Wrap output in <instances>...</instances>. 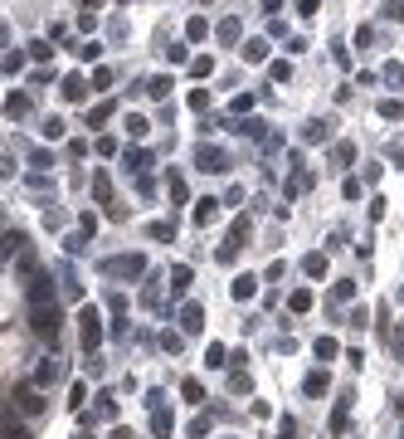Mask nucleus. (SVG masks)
Segmentation results:
<instances>
[{
	"label": "nucleus",
	"mask_w": 404,
	"mask_h": 439,
	"mask_svg": "<svg viewBox=\"0 0 404 439\" xmlns=\"http://www.w3.org/2000/svg\"><path fill=\"white\" fill-rule=\"evenodd\" d=\"M78 323H83V346H88V351H98V342H102V318L93 313V308H83V318H78Z\"/></svg>",
	"instance_id": "nucleus-1"
},
{
	"label": "nucleus",
	"mask_w": 404,
	"mask_h": 439,
	"mask_svg": "<svg viewBox=\"0 0 404 439\" xmlns=\"http://www.w3.org/2000/svg\"><path fill=\"white\" fill-rule=\"evenodd\" d=\"M141 269H146V259H141V254H122V259H112V264H107V273H122V278H137Z\"/></svg>",
	"instance_id": "nucleus-2"
},
{
	"label": "nucleus",
	"mask_w": 404,
	"mask_h": 439,
	"mask_svg": "<svg viewBox=\"0 0 404 439\" xmlns=\"http://www.w3.org/2000/svg\"><path fill=\"white\" fill-rule=\"evenodd\" d=\"M34 332L39 337H54L59 332V308H34Z\"/></svg>",
	"instance_id": "nucleus-3"
},
{
	"label": "nucleus",
	"mask_w": 404,
	"mask_h": 439,
	"mask_svg": "<svg viewBox=\"0 0 404 439\" xmlns=\"http://www.w3.org/2000/svg\"><path fill=\"white\" fill-rule=\"evenodd\" d=\"M29 298H34V308H49V298H54V288H49V278L39 273L34 283H29Z\"/></svg>",
	"instance_id": "nucleus-4"
},
{
	"label": "nucleus",
	"mask_w": 404,
	"mask_h": 439,
	"mask_svg": "<svg viewBox=\"0 0 404 439\" xmlns=\"http://www.w3.org/2000/svg\"><path fill=\"white\" fill-rule=\"evenodd\" d=\"M253 293H258V278H253V273L234 278V298H239V303H244V298H253Z\"/></svg>",
	"instance_id": "nucleus-5"
},
{
	"label": "nucleus",
	"mask_w": 404,
	"mask_h": 439,
	"mask_svg": "<svg viewBox=\"0 0 404 439\" xmlns=\"http://www.w3.org/2000/svg\"><path fill=\"white\" fill-rule=\"evenodd\" d=\"M302 269H307V278H321V273H326V259H321V254H307Z\"/></svg>",
	"instance_id": "nucleus-6"
},
{
	"label": "nucleus",
	"mask_w": 404,
	"mask_h": 439,
	"mask_svg": "<svg viewBox=\"0 0 404 439\" xmlns=\"http://www.w3.org/2000/svg\"><path fill=\"white\" fill-rule=\"evenodd\" d=\"M15 400H20V405H25V410H29V415H34V410H44V400H39V396H34V391H20V396H15Z\"/></svg>",
	"instance_id": "nucleus-7"
},
{
	"label": "nucleus",
	"mask_w": 404,
	"mask_h": 439,
	"mask_svg": "<svg viewBox=\"0 0 404 439\" xmlns=\"http://www.w3.org/2000/svg\"><path fill=\"white\" fill-rule=\"evenodd\" d=\"M288 303H293V313H307V308H312V293H307V288H298Z\"/></svg>",
	"instance_id": "nucleus-8"
},
{
	"label": "nucleus",
	"mask_w": 404,
	"mask_h": 439,
	"mask_svg": "<svg viewBox=\"0 0 404 439\" xmlns=\"http://www.w3.org/2000/svg\"><path fill=\"white\" fill-rule=\"evenodd\" d=\"M5 439H29V430H25L15 415H10V420H5Z\"/></svg>",
	"instance_id": "nucleus-9"
},
{
	"label": "nucleus",
	"mask_w": 404,
	"mask_h": 439,
	"mask_svg": "<svg viewBox=\"0 0 404 439\" xmlns=\"http://www.w3.org/2000/svg\"><path fill=\"white\" fill-rule=\"evenodd\" d=\"M316 356H321V361L336 356V342H331V337H316Z\"/></svg>",
	"instance_id": "nucleus-10"
},
{
	"label": "nucleus",
	"mask_w": 404,
	"mask_h": 439,
	"mask_svg": "<svg viewBox=\"0 0 404 439\" xmlns=\"http://www.w3.org/2000/svg\"><path fill=\"white\" fill-rule=\"evenodd\" d=\"M49 381H54V361H44V366L34 371V386H49Z\"/></svg>",
	"instance_id": "nucleus-11"
},
{
	"label": "nucleus",
	"mask_w": 404,
	"mask_h": 439,
	"mask_svg": "<svg viewBox=\"0 0 404 439\" xmlns=\"http://www.w3.org/2000/svg\"><path fill=\"white\" fill-rule=\"evenodd\" d=\"M307 391H312V396H321V391H326V376H321V371H312V376H307Z\"/></svg>",
	"instance_id": "nucleus-12"
},
{
	"label": "nucleus",
	"mask_w": 404,
	"mask_h": 439,
	"mask_svg": "<svg viewBox=\"0 0 404 439\" xmlns=\"http://www.w3.org/2000/svg\"><path fill=\"white\" fill-rule=\"evenodd\" d=\"M214 215H219V210H214V201H200V210H195V219H200V224H209Z\"/></svg>",
	"instance_id": "nucleus-13"
},
{
	"label": "nucleus",
	"mask_w": 404,
	"mask_h": 439,
	"mask_svg": "<svg viewBox=\"0 0 404 439\" xmlns=\"http://www.w3.org/2000/svg\"><path fill=\"white\" fill-rule=\"evenodd\" d=\"M186 332H200V308H186V323H181Z\"/></svg>",
	"instance_id": "nucleus-14"
},
{
	"label": "nucleus",
	"mask_w": 404,
	"mask_h": 439,
	"mask_svg": "<svg viewBox=\"0 0 404 439\" xmlns=\"http://www.w3.org/2000/svg\"><path fill=\"white\" fill-rule=\"evenodd\" d=\"M146 93H151V98H166V93H171V83H166V79H151V88H146Z\"/></svg>",
	"instance_id": "nucleus-15"
},
{
	"label": "nucleus",
	"mask_w": 404,
	"mask_h": 439,
	"mask_svg": "<svg viewBox=\"0 0 404 439\" xmlns=\"http://www.w3.org/2000/svg\"><path fill=\"white\" fill-rule=\"evenodd\" d=\"M186 283H190V269H176V273H171V288H176V293H181V288H186Z\"/></svg>",
	"instance_id": "nucleus-16"
},
{
	"label": "nucleus",
	"mask_w": 404,
	"mask_h": 439,
	"mask_svg": "<svg viewBox=\"0 0 404 439\" xmlns=\"http://www.w3.org/2000/svg\"><path fill=\"white\" fill-rule=\"evenodd\" d=\"M186 400H204V386H200V381H186Z\"/></svg>",
	"instance_id": "nucleus-17"
},
{
	"label": "nucleus",
	"mask_w": 404,
	"mask_h": 439,
	"mask_svg": "<svg viewBox=\"0 0 404 439\" xmlns=\"http://www.w3.org/2000/svg\"><path fill=\"white\" fill-rule=\"evenodd\" d=\"M278 439H298V425L288 420V425H283V435H278Z\"/></svg>",
	"instance_id": "nucleus-18"
}]
</instances>
